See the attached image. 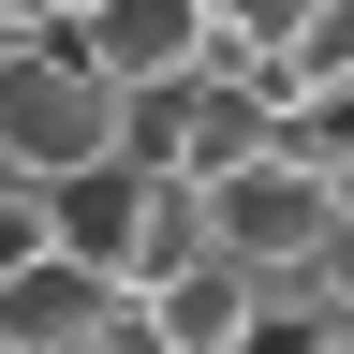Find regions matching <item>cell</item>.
<instances>
[{
  "mask_svg": "<svg viewBox=\"0 0 354 354\" xmlns=\"http://www.w3.org/2000/svg\"><path fill=\"white\" fill-rule=\"evenodd\" d=\"M44 207H59V251L74 266H104L118 295H148V281H177L192 251H221L207 236V177H162V162H88V177H44Z\"/></svg>",
  "mask_w": 354,
  "mask_h": 354,
  "instance_id": "6da1fadb",
  "label": "cell"
},
{
  "mask_svg": "<svg viewBox=\"0 0 354 354\" xmlns=\"http://www.w3.org/2000/svg\"><path fill=\"white\" fill-rule=\"evenodd\" d=\"M118 118H133V88L88 74L74 30L0 44V177H88V162H118Z\"/></svg>",
  "mask_w": 354,
  "mask_h": 354,
  "instance_id": "7a4b0ae2",
  "label": "cell"
},
{
  "mask_svg": "<svg viewBox=\"0 0 354 354\" xmlns=\"http://www.w3.org/2000/svg\"><path fill=\"white\" fill-rule=\"evenodd\" d=\"M207 236H221V266H251L281 310H310V281H325V251H339V192L266 148L236 177H207Z\"/></svg>",
  "mask_w": 354,
  "mask_h": 354,
  "instance_id": "3957f363",
  "label": "cell"
},
{
  "mask_svg": "<svg viewBox=\"0 0 354 354\" xmlns=\"http://www.w3.org/2000/svg\"><path fill=\"white\" fill-rule=\"evenodd\" d=\"M74 59L104 88H177V74L221 59V15H207V0H88V15H74Z\"/></svg>",
  "mask_w": 354,
  "mask_h": 354,
  "instance_id": "277c9868",
  "label": "cell"
},
{
  "mask_svg": "<svg viewBox=\"0 0 354 354\" xmlns=\"http://www.w3.org/2000/svg\"><path fill=\"white\" fill-rule=\"evenodd\" d=\"M104 325H118V281L74 266V251H44V266L0 281V354H104Z\"/></svg>",
  "mask_w": 354,
  "mask_h": 354,
  "instance_id": "5b68a950",
  "label": "cell"
},
{
  "mask_svg": "<svg viewBox=\"0 0 354 354\" xmlns=\"http://www.w3.org/2000/svg\"><path fill=\"white\" fill-rule=\"evenodd\" d=\"M148 325H162L177 354H236V339L266 325V281H251V266H221V251H192L177 281H148Z\"/></svg>",
  "mask_w": 354,
  "mask_h": 354,
  "instance_id": "8992f818",
  "label": "cell"
},
{
  "mask_svg": "<svg viewBox=\"0 0 354 354\" xmlns=\"http://www.w3.org/2000/svg\"><path fill=\"white\" fill-rule=\"evenodd\" d=\"M281 162H310V177L354 162V88H281Z\"/></svg>",
  "mask_w": 354,
  "mask_h": 354,
  "instance_id": "52a82bcc",
  "label": "cell"
},
{
  "mask_svg": "<svg viewBox=\"0 0 354 354\" xmlns=\"http://www.w3.org/2000/svg\"><path fill=\"white\" fill-rule=\"evenodd\" d=\"M59 251V207H44V177H0V281L15 266H44Z\"/></svg>",
  "mask_w": 354,
  "mask_h": 354,
  "instance_id": "ba28073f",
  "label": "cell"
},
{
  "mask_svg": "<svg viewBox=\"0 0 354 354\" xmlns=\"http://www.w3.org/2000/svg\"><path fill=\"white\" fill-rule=\"evenodd\" d=\"M281 88H354V0H325V15H310V44H295Z\"/></svg>",
  "mask_w": 354,
  "mask_h": 354,
  "instance_id": "9c48e42d",
  "label": "cell"
},
{
  "mask_svg": "<svg viewBox=\"0 0 354 354\" xmlns=\"http://www.w3.org/2000/svg\"><path fill=\"white\" fill-rule=\"evenodd\" d=\"M310 354H354V281H325V295H310Z\"/></svg>",
  "mask_w": 354,
  "mask_h": 354,
  "instance_id": "30bf717a",
  "label": "cell"
},
{
  "mask_svg": "<svg viewBox=\"0 0 354 354\" xmlns=\"http://www.w3.org/2000/svg\"><path fill=\"white\" fill-rule=\"evenodd\" d=\"M104 354H177V339L148 325V295H118V325H104Z\"/></svg>",
  "mask_w": 354,
  "mask_h": 354,
  "instance_id": "8fae6325",
  "label": "cell"
},
{
  "mask_svg": "<svg viewBox=\"0 0 354 354\" xmlns=\"http://www.w3.org/2000/svg\"><path fill=\"white\" fill-rule=\"evenodd\" d=\"M325 192H339V221H354V162H339V177H325Z\"/></svg>",
  "mask_w": 354,
  "mask_h": 354,
  "instance_id": "7c38bea8",
  "label": "cell"
},
{
  "mask_svg": "<svg viewBox=\"0 0 354 354\" xmlns=\"http://www.w3.org/2000/svg\"><path fill=\"white\" fill-rule=\"evenodd\" d=\"M59 15H88V0H59Z\"/></svg>",
  "mask_w": 354,
  "mask_h": 354,
  "instance_id": "4fadbf2b",
  "label": "cell"
}]
</instances>
